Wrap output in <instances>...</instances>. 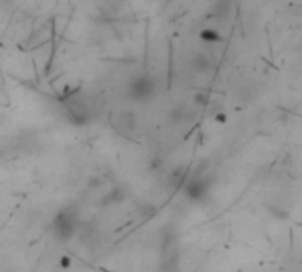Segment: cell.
Returning a JSON list of instances; mask_svg holds the SVG:
<instances>
[{"instance_id": "obj_1", "label": "cell", "mask_w": 302, "mask_h": 272, "mask_svg": "<svg viewBox=\"0 0 302 272\" xmlns=\"http://www.w3.org/2000/svg\"><path fill=\"white\" fill-rule=\"evenodd\" d=\"M62 104L69 119L76 124H90L101 113L99 97L87 91L69 92L66 97H62Z\"/></svg>"}, {"instance_id": "obj_2", "label": "cell", "mask_w": 302, "mask_h": 272, "mask_svg": "<svg viewBox=\"0 0 302 272\" xmlns=\"http://www.w3.org/2000/svg\"><path fill=\"white\" fill-rule=\"evenodd\" d=\"M202 39L207 43H217L221 41V34L217 30H212V29H205L202 32Z\"/></svg>"}]
</instances>
